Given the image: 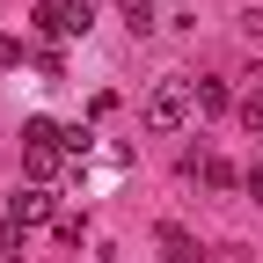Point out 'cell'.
Here are the masks:
<instances>
[{"label": "cell", "mask_w": 263, "mask_h": 263, "mask_svg": "<svg viewBox=\"0 0 263 263\" xmlns=\"http://www.w3.org/2000/svg\"><path fill=\"white\" fill-rule=\"evenodd\" d=\"M22 234H29L22 219H0V256H8V263H22Z\"/></svg>", "instance_id": "52a82bcc"}, {"label": "cell", "mask_w": 263, "mask_h": 263, "mask_svg": "<svg viewBox=\"0 0 263 263\" xmlns=\"http://www.w3.org/2000/svg\"><path fill=\"white\" fill-rule=\"evenodd\" d=\"M22 161H29V183H51L59 161H73V154H66V124L29 117V124H22Z\"/></svg>", "instance_id": "6da1fadb"}, {"label": "cell", "mask_w": 263, "mask_h": 263, "mask_svg": "<svg viewBox=\"0 0 263 263\" xmlns=\"http://www.w3.org/2000/svg\"><path fill=\"white\" fill-rule=\"evenodd\" d=\"M124 22H132V37H146L154 29V0H124Z\"/></svg>", "instance_id": "ba28073f"}, {"label": "cell", "mask_w": 263, "mask_h": 263, "mask_svg": "<svg viewBox=\"0 0 263 263\" xmlns=\"http://www.w3.org/2000/svg\"><path fill=\"white\" fill-rule=\"evenodd\" d=\"M190 103L205 117H219V110H234V95H227V81H190Z\"/></svg>", "instance_id": "5b68a950"}, {"label": "cell", "mask_w": 263, "mask_h": 263, "mask_svg": "<svg viewBox=\"0 0 263 263\" xmlns=\"http://www.w3.org/2000/svg\"><path fill=\"white\" fill-rule=\"evenodd\" d=\"M154 241H161V263H197V241L183 234V227H161Z\"/></svg>", "instance_id": "8992f818"}, {"label": "cell", "mask_w": 263, "mask_h": 263, "mask_svg": "<svg viewBox=\"0 0 263 263\" xmlns=\"http://www.w3.org/2000/svg\"><path fill=\"white\" fill-rule=\"evenodd\" d=\"M15 59H22V44H15V37H0V66H15Z\"/></svg>", "instance_id": "30bf717a"}, {"label": "cell", "mask_w": 263, "mask_h": 263, "mask_svg": "<svg viewBox=\"0 0 263 263\" xmlns=\"http://www.w3.org/2000/svg\"><path fill=\"white\" fill-rule=\"evenodd\" d=\"M8 219H22V227H44V219H59V197H51L44 183H29V190H15V197H8Z\"/></svg>", "instance_id": "277c9868"}, {"label": "cell", "mask_w": 263, "mask_h": 263, "mask_svg": "<svg viewBox=\"0 0 263 263\" xmlns=\"http://www.w3.org/2000/svg\"><path fill=\"white\" fill-rule=\"evenodd\" d=\"M88 0H37V29L44 37H88Z\"/></svg>", "instance_id": "3957f363"}, {"label": "cell", "mask_w": 263, "mask_h": 263, "mask_svg": "<svg viewBox=\"0 0 263 263\" xmlns=\"http://www.w3.org/2000/svg\"><path fill=\"white\" fill-rule=\"evenodd\" d=\"M249 197H256V205H263V168H249Z\"/></svg>", "instance_id": "8fae6325"}, {"label": "cell", "mask_w": 263, "mask_h": 263, "mask_svg": "<svg viewBox=\"0 0 263 263\" xmlns=\"http://www.w3.org/2000/svg\"><path fill=\"white\" fill-rule=\"evenodd\" d=\"M146 132H161V139H168V132H183L190 124V81H161L154 95H146Z\"/></svg>", "instance_id": "7a4b0ae2"}, {"label": "cell", "mask_w": 263, "mask_h": 263, "mask_svg": "<svg viewBox=\"0 0 263 263\" xmlns=\"http://www.w3.org/2000/svg\"><path fill=\"white\" fill-rule=\"evenodd\" d=\"M234 110H241V124H249V132H263V88H249Z\"/></svg>", "instance_id": "9c48e42d"}]
</instances>
